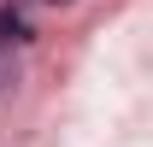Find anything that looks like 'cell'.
<instances>
[{
  "label": "cell",
  "mask_w": 153,
  "mask_h": 147,
  "mask_svg": "<svg viewBox=\"0 0 153 147\" xmlns=\"http://www.w3.org/2000/svg\"><path fill=\"white\" fill-rule=\"evenodd\" d=\"M24 41H30V24L18 12H0V88L12 82V53H18Z\"/></svg>",
  "instance_id": "1"
},
{
  "label": "cell",
  "mask_w": 153,
  "mask_h": 147,
  "mask_svg": "<svg viewBox=\"0 0 153 147\" xmlns=\"http://www.w3.org/2000/svg\"><path fill=\"white\" fill-rule=\"evenodd\" d=\"M53 6H71V0H53Z\"/></svg>",
  "instance_id": "2"
}]
</instances>
